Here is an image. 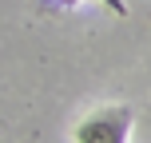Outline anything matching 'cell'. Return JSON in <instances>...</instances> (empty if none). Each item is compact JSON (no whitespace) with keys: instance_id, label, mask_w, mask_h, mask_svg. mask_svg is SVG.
<instances>
[{"instance_id":"obj_1","label":"cell","mask_w":151,"mask_h":143,"mask_svg":"<svg viewBox=\"0 0 151 143\" xmlns=\"http://www.w3.org/2000/svg\"><path fill=\"white\" fill-rule=\"evenodd\" d=\"M131 135V111L127 107H99L76 127L80 143H123Z\"/></svg>"}]
</instances>
